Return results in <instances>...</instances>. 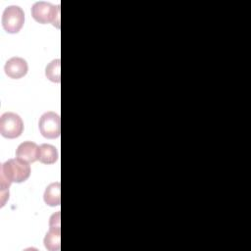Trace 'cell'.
Listing matches in <instances>:
<instances>
[{
    "mask_svg": "<svg viewBox=\"0 0 251 251\" xmlns=\"http://www.w3.org/2000/svg\"><path fill=\"white\" fill-rule=\"evenodd\" d=\"M50 228L44 237V246L49 251H58L60 249L61 228H60V211L53 214L49 223Z\"/></svg>",
    "mask_w": 251,
    "mask_h": 251,
    "instance_id": "8992f818",
    "label": "cell"
},
{
    "mask_svg": "<svg viewBox=\"0 0 251 251\" xmlns=\"http://www.w3.org/2000/svg\"><path fill=\"white\" fill-rule=\"evenodd\" d=\"M24 130L22 118L13 112H6L0 118V133L6 138H17Z\"/></svg>",
    "mask_w": 251,
    "mask_h": 251,
    "instance_id": "3957f363",
    "label": "cell"
},
{
    "mask_svg": "<svg viewBox=\"0 0 251 251\" xmlns=\"http://www.w3.org/2000/svg\"><path fill=\"white\" fill-rule=\"evenodd\" d=\"M39 146L31 141H25L21 143L16 151L17 158L27 163H33L38 160Z\"/></svg>",
    "mask_w": 251,
    "mask_h": 251,
    "instance_id": "ba28073f",
    "label": "cell"
},
{
    "mask_svg": "<svg viewBox=\"0 0 251 251\" xmlns=\"http://www.w3.org/2000/svg\"><path fill=\"white\" fill-rule=\"evenodd\" d=\"M25 24V13L21 7L12 5L5 8L2 15V25L8 33H17Z\"/></svg>",
    "mask_w": 251,
    "mask_h": 251,
    "instance_id": "277c9868",
    "label": "cell"
},
{
    "mask_svg": "<svg viewBox=\"0 0 251 251\" xmlns=\"http://www.w3.org/2000/svg\"><path fill=\"white\" fill-rule=\"evenodd\" d=\"M28 67L25 59L21 57H12L9 59L4 67L5 74L14 79H19L25 76L27 73Z\"/></svg>",
    "mask_w": 251,
    "mask_h": 251,
    "instance_id": "52a82bcc",
    "label": "cell"
},
{
    "mask_svg": "<svg viewBox=\"0 0 251 251\" xmlns=\"http://www.w3.org/2000/svg\"><path fill=\"white\" fill-rule=\"evenodd\" d=\"M31 16L39 24H49L59 27L60 5L54 6L49 2L39 1L32 5Z\"/></svg>",
    "mask_w": 251,
    "mask_h": 251,
    "instance_id": "7a4b0ae2",
    "label": "cell"
},
{
    "mask_svg": "<svg viewBox=\"0 0 251 251\" xmlns=\"http://www.w3.org/2000/svg\"><path fill=\"white\" fill-rule=\"evenodd\" d=\"M61 186L60 182L56 181L53 183H50L44 192V202L49 206H59L61 202V196H60Z\"/></svg>",
    "mask_w": 251,
    "mask_h": 251,
    "instance_id": "9c48e42d",
    "label": "cell"
},
{
    "mask_svg": "<svg viewBox=\"0 0 251 251\" xmlns=\"http://www.w3.org/2000/svg\"><path fill=\"white\" fill-rule=\"evenodd\" d=\"M30 167L27 162L21 160L19 158L9 159L1 165V175H0V187L2 204H5V199H9V187L12 182H23L29 177Z\"/></svg>",
    "mask_w": 251,
    "mask_h": 251,
    "instance_id": "6da1fadb",
    "label": "cell"
},
{
    "mask_svg": "<svg viewBox=\"0 0 251 251\" xmlns=\"http://www.w3.org/2000/svg\"><path fill=\"white\" fill-rule=\"evenodd\" d=\"M40 133L49 139H54L60 136L61 133V121L60 116L52 111L44 113L39 120Z\"/></svg>",
    "mask_w": 251,
    "mask_h": 251,
    "instance_id": "5b68a950",
    "label": "cell"
},
{
    "mask_svg": "<svg viewBox=\"0 0 251 251\" xmlns=\"http://www.w3.org/2000/svg\"><path fill=\"white\" fill-rule=\"evenodd\" d=\"M38 160L46 165L54 164L58 160V152L56 147L51 144H41L39 146Z\"/></svg>",
    "mask_w": 251,
    "mask_h": 251,
    "instance_id": "30bf717a",
    "label": "cell"
},
{
    "mask_svg": "<svg viewBox=\"0 0 251 251\" xmlns=\"http://www.w3.org/2000/svg\"><path fill=\"white\" fill-rule=\"evenodd\" d=\"M60 59L53 60L49 65L46 67L45 75L48 79H50L53 82H60L61 81V75H60Z\"/></svg>",
    "mask_w": 251,
    "mask_h": 251,
    "instance_id": "8fae6325",
    "label": "cell"
}]
</instances>
